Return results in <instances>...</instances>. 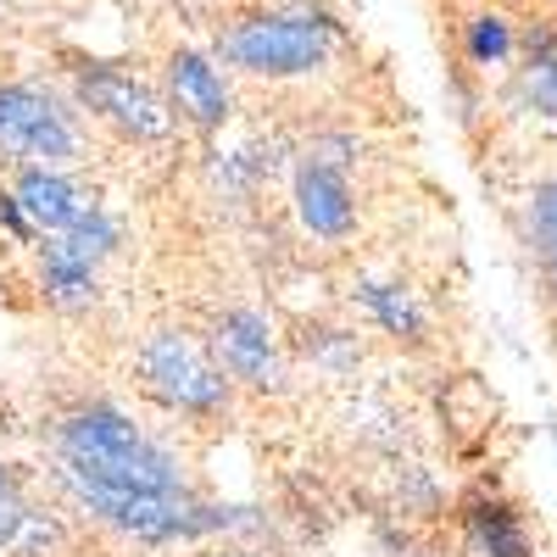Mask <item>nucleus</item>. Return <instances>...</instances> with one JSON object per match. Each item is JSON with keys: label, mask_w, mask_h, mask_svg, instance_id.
<instances>
[{"label": "nucleus", "mask_w": 557, "mask_h": 557, "mask_svg": "<svg viewBox=\"0 0 557 557\" xmlns=\"http://www.w3.org/2000/svg\"><path fill=\"white\" fill-rule=\"evenodd\" d=\"M351 139H312L301 168H296V218L312 240H351L357 235V190L346 178V157Z\"/></svg>", "instance_id": "obj_6"}, {"label": "nucleus", "mask_w": 557, "mask_h": 557, "mask_svg": "<svg viewBox=\"0 0 557 557\" xmlns=\"http://www.w3.org/2000/svg\"><path fill=\"white\" fill-rule=\"evenodd\" d=\"M519 57V34H513V17L485 7L474 12L469 23H462V62L469 67H502V62H513Z\"/></svg>", "instance_id": "obj_13"}, {"label": "nucleus", "mask_w": 557, "mask_h": 557, "mask_svg": "<svg viewBox=\"0 0 557 557\" xmlns=\"http://www.w3.org/2000/svg\"><path fill=\"white\" fill-rule=\"evenodd\" d=\"M57 485L62 491H178V457L151 441L112 401H78L57 418Z\"/></svg>", "instance_id": "obj_1"}, {"label": "nucleus", "mask_w": 557, "mask_h": 557, "mask_svg": "<svg viewBox=\"0 0 557 557\" xmlns=\"http://www.w3.org/2000/svg\"><path fill=\"white\" fill-rule=\"evenodd\" d=\"M157 84H162V96H168L173 117L190 123L196 134H223L228 112H235L223 67H218L207 51H196V45H168Z\"/></svg>", "instance_id": "obj_7"}, {"label": "nucleus", "mask_w": 557, "mask_h": 557, "mask_svg": "<svg viewBox=\"0 0 557 557\" xmlns=\"http://www.w3.org/2000/svg\"><path fill=\"white\" fill-rule=\"evenodd\" d=\"M341 17L301 0V7H246L228 12L212 34V62L246 78H307L341 51Z\"/></svg>", "instance_id": "obj_2"}, {"label": "nucleus", "mask_w": 557, "mask_h": 557, "mask_svg": "<svg viewBox=\"0 0 557 557\" xmlns=\"http://www.w3.org/2000/svg\"><path fill=\"white\" fill-rule=\"evenodd\" d=\"M34 290L51 312H84L101 296V268L84 262L73 246H62L57 235L34 240Z\"/></svg>", "instance_id": "obj_10"}, {"label": "nucleus", "mask_w": 557, "mask_h": 557, "mask_svg": "<svg viewBox=\"0 0 557 557\" xmlns=\"http://www.w3.org/2000/svg\"><path fill=\"white\" fill-rule=\"evenodd\" d=\"M207 351H212V362L228 374V385L273 391L278 380H285V362H278L273 323H268L257 307H235V312H223Z\"/></svg>", "instance_id": "obj_8"}, {"label": "nucleus", "mask_w": 557, "mask_h": 557, "mask_svg": "<svg viewBox=\"0 0 557 557\" xmlns=\"http://www.w3.org/2000/svg\"><path fill=\"white\" fill-rule=\"evenodd\" d=\"M28 513H34V502L23 491V474L12 469V462H0V557L12 552V541L28 524Z\"/></svg>", "instance_id": "obj_15"}, {"label": "nucleus", "mask_w": 557, "mask_h": 557, "mask_svg": "<svg viewBox=\"0 0 557 557\" xmlns=\"http://www.w3.org/2000/svg\"><path fill=\"white\" fill-rule=\"evenodd\" d=\"M84 112L73 96L39 78H0V157L12 168H73L84 162Z\"/></svg>", "instance_id": "obj_4"}, {"label": "nucleus", "mask_w": 557, "mask_h": 557, "mask_svg": "<svg viewBox=\"0 0 557 557\" xmlns=\"http://www.w3.org/2000/svg\"><path fill=\"white\" fill-rule=\"evenodd\" d=\"M62 78L73 107L107 128L123 146H162V139L178 128L162 84L146 78L128 62H107V57H84V51H62Z\"/></svg>", "instance_id": "obj_3"}, {"label": "nucleus", "mask_w": 557, "mask_h": 557, "mask_svg": "<svg viewBox=\"0 0 557 557\" xmlns=\"http://www.w3.org/2000/svg\"><path fill=\"white\" fill-rule=\"evenodd\" d=\"M7 196H12V207L23 212V223L34 228V240H39V235H62V228H67L89 201H96L67 168H12Z\"/></svg>", "instance_id": "obj_9"}, {"label": "nucleus", "mask_w": 557, "mask_h": 557, "mask_svg": "<svg viewBox=\"0 0 557 557\" xmlns=\"http://www.w3.org/2000/svg\"><path fill=\"white\" fill-rule=\"evenodd\" d=\"M546 7H552V12H557V0H546Z\"/></svg>", "instance_id": "obj_17"}, {"label": "nucleus", "mask_w": 557, "mask_h": 557, "mask_svg": "<svg viewBox=\"0 0 557 557\" xmlns=\"http://www.w3.org/2000/svg\"><path fill=\"white\" fill-rule=\"evenodd\" d=\"M134 385L157 407L178 418H218L228 412V374L212 362L207 346H196L178 330H157L134 351Z\"/></svg>", "instance_id": "obj_5"}, {"label": "nucleus", "mask_w": 557, "mask_h": 557, "mask_svg": "<svg viewBox=\"0 0 557 557\" xmlns=\"http://www.w3.org/2000/svg\"><path fill=\"white\" fill-rule=\"evenodd\" d=\"M462 530H469V541L485 557H535L524 513L513 502H502V496H474L469 507H462Z\"/></svg>", "instance_id": "obj_11"}, {"label": "nucleus", "mask_w": 557, "mask_h": 557, "mask_svg": "<svg viewBox=\"0 0 557 557\" xmlns=\"http://www.w3.org/2000/svg\"><path fill=\"white\" fill-rule=\"evenodd\" d=\"M362 307L374 312V323L396 341H424V330H430L424 307H418L412 290H401V285H362Z\"/></svg>", "instance_id": "obj_14"}, {"label": "nucleus", "mask_w": 557, "mask_h": 557, "mask_svg": "<svg viewBox=\"0 0 557 557\" xmlns=\"http://www.w3.org/2000/svg\"><path fill=\"white\" fill-rule=\"evenodd\" d=\"M524 240H530L535 268H541V290L557 307V173H546L524 201Z\"/></svg>", "instance_id": "obj_12"}, {"label": "nucleus", "mask_w": 557, "mask_h": 557, "mask_svg": "<svg viewBox=\"0 0 557 557\" xmlns=\"http://www.w3.org/2000/svg\"><path fill=\"white\" fill-rule=\"evenodd\" d=\"M190 557H262V552H251V546H212V541H207V546H196Z\"/></svg>", "instance_id": "obj_16"}]
</instances>
